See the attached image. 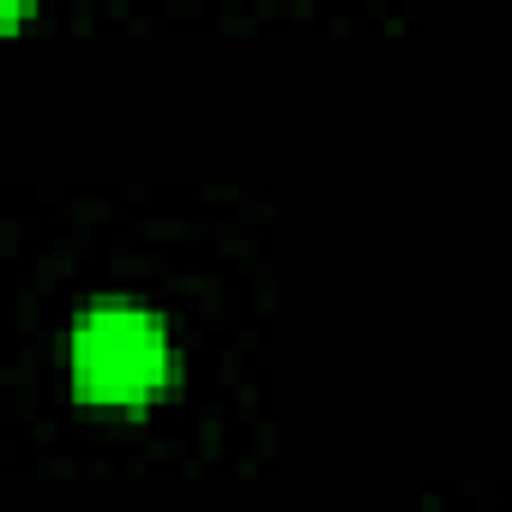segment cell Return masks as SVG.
Segmentation results:
<instances>
[{
	"label": "cell",
	"mask_w": 512,
	"mask_h": 512,
	"mask_svg": "<svg viewBox=\"0 0 512 512\" xmlns=\"http://www.w3.org/2000/svg\"><path fill=\"white\" fill-rule=\"evenodd\" d=\"M73 392L97 410H145L175 380V338L139 302H91L67 338Z\"/></svg>",
	"instance_id": "1"
}]
</instances>
